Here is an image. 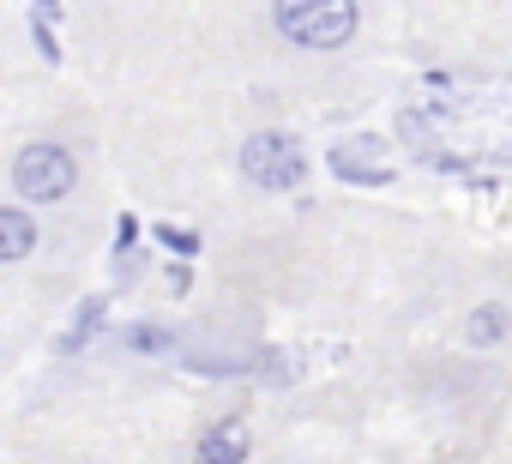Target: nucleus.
<instances>
[{
	"mask_svg": "<svg viewBox=\"0 0 512 464\" xmlns=\"http://www.w3.org/2000/svg\"><path fill=\"white\" fill-rule=\"evenodd\" d=\"M37 49H43V61H61V43L49 37V25H43V19H37Z\"/></svg>",
	"mask_w": 512,
	"mask_h": 464,
	"instance_id": "11",
	"label": "nucleus"
},
{
	"mask_svg": "<svg viewBox=\"0 0 512 464\" xmlns=\"http://www.w3.org/2000/svg\"><path fill=\"white\" fill-rule=\"evenodd\" d=\"M272 25L296 49H344L362 25L356 0H272Z\"/></svg>",
	"mask_w": 512,
	"mask_h": 464,
	"instance_id": "1",
	"label": "nucleus"
},
{
	"mask_svg": "<svg viewBox=\"0 0 512 464\" xmlns=\"http://www.w3.org/2000/svg\"><path fill=\"white\" fill-rule=\"evenodd\" d=\"M241 175L253 181V187H266V193H290V187H302V175H308V157H302V145H296V133H253L247 145H241Z\"/></svg>",
	"mask_w": 512,
	"mask_h": 464,
	"instance_id": "3",
	"label": "nucleus"
},
{
	"mask_svg": "<svg viewBox=\"0 0 512 464\" xmlns=\"http://www.w3.org/2000/svg\"><path fill=\"white\" fill-rule=\"evenodd\" d=\"M73 181H79V163H73L67 145L37 139V145H25V151L13 157V193L31 199V205H55V199H67Z\"/></svg>",
	"mask_w": 512,
	"mask_h": 464,
	"instance_id": "2",
	"label": "nucleus"
},
{
	"mask_svg": "<svg viewBox=\"0 0 512 464\" xmlns=\"http://www.w3.org/2000/svg\"><path fill=\"white\" fill-rule=\"evenodd\" d=\"M151 236H157L169 254H181V260H193V254H199V236H187V229H175V223H151Z\"/></svg>",
	"mask_w": 512,
	"mask_h": 464,
	"instance_id": "10",
	"label": "nucleus"
},
{
	"mask_svg": "<svg viewBox=\"0 0 512 464\" xmlns=\"http://www.w3.org/2000/svg\"><path fill=\"white\" fill-rule=\"evenodd\" d=\"M247 452H253V434H247V422H211L205 434H199V464H247Z\"/></svg>",
	"mask_w": 512,
	"mask_h": 464,
	"instance_id": "5",
	"label": "nucleus"
},
{
	"mask_svg": "<svg viewBox=\"0 0 512 464\" xmlns=\"http://www.w3.org/2000/svg\"><path fill=\"white\" fill-rule=\"evenodd\" d=\"M31 248H37V223H31V211L0 205V266L31 260Z\"/></svg>",
	"mask_w": 512,
	"mask_h": 464,
	"instance_id": "6",
	"label": "nucleus"
},
{
	"mask_svg": "<svg viewBox=\"0 0 512 464\" xmlns=\"http://www.w3.org/2000/svg\"><path fill=\"white\" fill-rule=\"evenodd\" d=\"M169 344H175L169 326H151V320L127 326V350H139V356H169Z\"/></svg>",
	"mask_w": 512,
	"mask_h": 464,
	"instance_id": "8",
	"label": "nucleus"
},
{
	"mask_svg": "<svg viewBox=\"0 0 512 464\" xmlns=\"http://www.w3.org/2000/svg\"><path fill=\"white\" fill-rule=\"evenodd\" d=\"M103 308H109V296H91V302L79 308V326H73V332L61 338V350H67V356H73V350H85V338H91V332L103 326Z\"/></svg>",
	"mask_w": 512,
	"mask_h": 464,
	"instance_id": "9",
	"label": "nucleus"
},
{
	"mask_svg": "<svg viewBox=\"0 0 512 464\" xmlns=\"http://www.w3.org/2000/svg\"><path fill=\"white\" fill-rule=\"evenodd\" d=\"M506 326H512V320H506V308H500V302L470 308V320H464V344H470V350H494V344L506 338Z\"/></svg>",
	"mask_w": 512,
	"mask_h": 464,
	"instance_id": "7",
	"label": "nucleus"
},
{
	"mask_svg": "<svg viewBox=\"0 0 512 464\" xmlns=\"http://www.w3.org/2000/svg\"><path fill=\"white\" fill-rule=\"evenodd\" d=\"M37 19H61V0H37Z\"/></svg>",
	"mask_w": 512,
	"mask_h": 464,
	"instance_id": "12",
	"label": "nucleus"
},
{
	"mask_svg": "<svg viewBox=\"0 0 512 464\" xmlns=\"http://www.w3.org/2000/svg\"><path fill=\"white\" fill-rule=\"evenodd\" d=\"M332 175L350 181V187H386L392 181V145L380 133H356V139H338L332 145Z\"/></svg>",
	"mask_w": 512,
	"mask_h": 464,
	"instance_id": "4",
	"label": "nucleus"
}]
</instances>
